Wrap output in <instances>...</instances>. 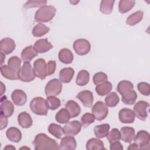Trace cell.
<instances>
[{"mask_svg":"<svg viewBox=\"0 0 150 150\" xmlns=\"http://www.w3.org/2000/svg\"><path fill=\"white\" fill-rule=\"evenodd\" d=\"M31 111L39 115H46L48 112V105L46 100L40 97L33 98L30 103Z\"/></svg>","mask_w":150,"mask_h":150,"instance_id":"4","label":"cell"},{"mask_svg":"<svg viewBox=\"0 0 150 150\" xmlns=\"http://www.w3.org/2000/svg\"><path fill=\"white\" fill-rule=\"evenodd\" d=\"M110 148L111 150H122L123 146L120 141H115L110 143Z\"/></svg>","mask_w":150,"mask_h":150,"instance_id":"47","label":"cell"},{"mask_svg":"<svg viewBox=\"0 0 150 150\" xmlns=\"http://www.w3.org/2000/svg\"><path fill=\"white\" fill-rule=\"evenodd\" d=\"M70 118V114L66 108H62L56 113L55 115V119L56 121L61 124L67 122Z\"/></svg>","mask_w":150,"mask_h":150,"instance_id":"38","label":"cell"},{"mask_svg":"<svg viewBox=\"0 0 150 150\" xmlns=\"http://www.w3.org/2000/svg\"><path fill=\"white\" fill-rule=\"evenodd\" d=\"M121 139L125 142L131 143L135 135V129L130 127H123L120 129Z\"/></svg>","mask_w":150,"mask_h":150,"instance_id":"20","label":"cell"},{"mask_svg":"<svg viewBox=\"0 0 150 150\" xmlns=\"http://www.w3.org/2000/svg\"><path fill=\"white\" fill-rule=\"evenodd\" d=\"M15 149H16V148H15L13 145H7L5 147H4V150H5V149H6V150L13 149V150H15Z\"/></svg>","mask_w":150,"mask_h":150,"instance_id":"51","label":"cell"},{"mask_svg":"<svg viewBox=\"0 0 150 150\" xmlns=\"http://www.w3.org/2000/svg\"><path fill=\"white\" fill-rule=\"evenodd\" d=\"M95 120V117L93 114L87 112L82 115L81 118V123L84 128H86L93 123Z\"/></svg>","mask_w":150,"mask_h":150,"instance_id":"40","label":"cell"},{"mask_svg":"<svg viewBox=\"0 0 150 150\" xmlns=\"http://www.w3.org/2000/svg\"><path fill=\"white\" fill-rule=\"evenodd\" d=\"M134 0H121L118 4V10L121 13L129 12L135 5Z\"/></svg>","mask_w":150,"mask_h":150,"instance_id":"34","label":"cell"},{"mask_svg":"<svg viewBox=\"0 0 150 150\" xmlns=\"http://www.w3.org/2000/svg\"><path fill=\"white\" fill-rule=\"evenodd\" d=\"M56 9L52 5L40 7L35 13V20L37 22L45 23L50 21L56 14Z\"/></svg>","mask_w":150,"mask_h":150,"instance_id":"3","label":"cell"},{"mask_svg":"<svg viewBox=\"0 0 150 150\" xmlns=\"http://www.w3.org/2000/svg\"><path fill=\"white\" fill-rule=\"evenodd\" d=\"M1 96H2L5 91V87L2 83V82H1Z\"/></svg>","mask_w":150,"mask_h":150,"instance_id":"50","label":"cell"},{"mask_svg":"<svg viewBox=\"0 0 150 150\" xmlns=\"http://www.w3.org/2000/svg\"><path fill=\"white\" fill-rule=\"evenodd\" d=\"M58 57L59 60L64 64L71 63L74 59L72 52L66 48H63L59 51Z\"/></svg>","mask_w":150,"mask_h":150,"instance_id":"27","label":"cell"},{"mask_svg":"<svg viewBox=\"0 0 150 150\" xmlns=\"http://www.w3.org/2000/svg\"><path fill=\"white\" fill-rule=\"evenodd\" d=\"M133 84L128 80H122L117 85V90L121 95V100L127 105L134 104L137 98V94L134 90Z\"/></svg>","mask_w":150,"mask_h":150,"instance_id":"1","label":"cell"},{"mask_svg":"<svg viewBox=\"0 0 150 150\" xmlns=\"http://www.w3.org/2000/svg\"><path fill=\"white\" fill-rule=\"evenodd\" d=\"M91 112L94 115L96 120L100 121L107 117L108 114V108L105 103L99 101L96 102L93 106Z\"/></svg>","mask_w":150,"mask_h":150,"instance_id":"7","label":"cell"},{"mask_svg":"<svg viewBox=\"0 0 150 150\" xmlns=\"http://www.w3.org/2000/svg\"><path fill=\"white\" fill-rule=\"evenodd\" d=\"M138 91L144 96H148L150 94V86L148 83L140 82L137 84Z\"/></svg>","mask_w":150,"mask_h":150,"instance_id":"45","label":"cell"},{"mask_svg":"<svg viewBox=\"0 0 150 150\" xmlns=\"http://www.w3.org/2000/svg\"><path fill=\"white\" fill-rule=\"evenodd\" d=\"M20 149H30V148L28 147H26V146H23V147H21L20 148Z\"/></svg>","mask_w":150,"mask_h":150,"instance_id":"54","label":"cell"},{"mask_svg":"<svg viewBox=\"0 0 150 150\" xmlns=\"http://www.w3.org/2000/svg\"><path fill=\"white\" fill-rule=\"evenodd\" d=\"M5 97H1V114L8 118L13 114L14 106L11 101L6 100V97L4 99Z\"/></svg>","mask_w":150,"mask_h":150,"instance_id":"14","label":"cell"},{"mask_svg":"<svg viewBox=\"0 0 150 150\" xmlns=\"http://www.w3.org/2000/svg\"><path fill=\"white\" fill-rule=\"evenodd\" d=\"M7 138L13 142L18 143L22 139V133L21 131L16 127H10L6 131Z\"/></svg>","mask_w":150,"mask_h":150,"instance_id":"26","label":"cell"},{"mask_svg":"<svg viewBox=\"0 0 150 150\" xmlns=\"http://www.w3.org/2000/svg\"><path fill=\"white\" fill-rule=\"evenodd\" d=\"M65 108L68 111L70 118L77 117L81 112L80 105L78 104V103L73 100L68 101L66 104Z\"/></svg>","mask_w":150,"mask_h":150,"instance_id":"25","label":"cell"},{"mask_svg":"<svg viewBox=\"0 0 150 150\" xmlns=\"http://www.w3.org/2000/svg\"><path fill=\"white\" fill-rule=\"evenodd\" d=\"M35 150L60 149L57 142L44 133L38 134L33 141Z\"/></svg>","mask_w":150,"mask_h":150,"instance_id":"2","label":"cell"},{"mask_svg":"<svg viewBox=\"0 0 150 150\" xmlns=\"http://www.w3.org/2000/svg\"><path fill=\"white\" fill-rule=\"evenodd\" d=\"M11 98L13 103L18 106L24 105L27 101L26 93L21 90H15L11 94Z\"/></svg>","mask_w":150,"mask_h":150,"instance_id":"19","label":"cell"},{"mask_svg":"<svg viewBox=\"0 0 150 150\" xmlns=\"http://www.w3.org/2000/svg\"><path fill=\"white\" fill-rule=\"evenodd\" d=\"M76 53L80 56H84L88 53L91 49L90 42L84 39H79L76 40L73 45Z\"/></svg>","mask_w":150,"mask_h":150,"instance_id":"10","label":"cell"},{"mask_svg":"<svg viewBox=\"0 0 150 150\" xmlns=\"http://www.w3.org/2000/svg\"><path fill=\"white\" fill-rule=\"evenodd\" d=\"M135 114L132 110L129 108H124L120 110L118 117L122 123L131 124L135 120Z\"/></svg>","mask_w":150,"mask_h":150,"instance_id":"15","label":"cell"},{"mask_svg":"<svg viewBox=\"0 0 150 150\" xmlns=\"http://www.w3.org/2000/svg\"><path fill=\"white\" fill-rule=\"evenodd\" d=\"M8 66L12 69L19 72L21 68V60L16 56H12L8 59Z\"/></svg>","mask_w":150,"mask_h":150,"instance_id":"39","label":"cell"},{"mask_svg":"<svg viewBox=\"0 0 150 150\" xmlns=\"http://www.w3.org/2000/svg\"><path fill=\"white\" fill-rule=\"evenodd\" d=\"M37 55L38 53L34 47L30 45L22 50L21 52V59L24 62H30Z\"/></svg>","mask_w":150,"mask_h":150,"instance_id":"22","label":"cell"},{"mask_svg":"<svg viewBox=\"0 0 150 150\" xmlns=\"http://www.w3.org/2000/svg\"><path fill=\"white\" fill-rule=\"evenodd\" d=\"M77 143L73 137L66 136L61 139L59 149L64 150H74L76 148Z\"/></svg>","mask_w":150,"mask_h":150,"instance_id":"18","label":"cell"},{"mask_svg":"<svg viewBox=\"0 0 150 150\" xmlns=\"http://www.w3.org/2000/svg\"><path fill=\"white\" fill-rule=\"evenodd\" d=\"M120 101V98L115 92H111L107 94L105 98V103L107 107H114Z\"/></svg>","mask_w":150,"mask_h":150,"instance_id":"37","label":"cell"},{"mask_svg":"<svg viewBox=\"0 0 150 150\" xmlns=\"http://www.w3.org/2000/svg\"><path fill=\"white\" fill-rule=\"evenodd\" d=\"M90 80V74L86 70H80L77 76L76 83L79 86H86Z\"/></svg>","mask_w":150,"mask_h":150,"instance_id":"32","label":"cell"},{"mask_svg":"<svg viewBox=\"0 0 150 150\" xmlns=\"http://www.w3.org/2000/svg\"><path fill=\"white\" fill-rule=\"evenodd\" d=\"M1 74L5 78L11 80H16L19 79L18 77V71H15L11 68H10L8 65L4 64L2 65L0 68Z\"/></svg>","mask_w":150,"mask_h":150,"instance_id":"21","label":"cell"},{"mask_svg":"<svg viewBox=\"0 0 150 150\" xmlns=\"http://www.w3.org/2000/svg\"><path fill=\"white\" fill-rule=\"evenodd\" d=\"M149 104L145 101L141 100L135 103L133 107V112L135 116L142 121H145L148 117L147 108Z\"/></svg>","mask_w":150,"mask_h":150,"instance_id":"8","label":"cell"},{"mask_svg":"<svg viewBox=\"0 0 150 150\" xmlns=\"http://www.w3.org/2000/svg\"><path fill=\"white\" fill-rule=\"evenodd\" d=\"M47 4V1L45 0H30L27 1L24 5L23 8H30L35 7H42Z\"/></svg>","mask_w":150,"mask_h":150,"instance_id":"43","label":"cell"},{"mask_svg":"<svg viewBox=\"0 0 150 150\" xmlns=\"http://www.w3.org/2000/svg\"><path fill=\"white\" fill-rule=\"evenodd\" d=\"M47 129L49 132L57 139H61L63 135L64 134L63 128H62L60 125L54 123L50 124L49 125Z\"/></svg>","mask_w":150,"mask_h":150,"instance_id":"33","label":"cell"},{"mask_svg":"<svg viewBox=\"0 0 150 150\" xmlns=\"http://www.w3.org/2000/svg\"><path fill=\"white\" fill-rule=\"evenodd\" d=\"M19 125L23 128H29L32 125V119L30 114L25 111L21 112L18 116Z\"/></svg>","mask_w":150,"mask_h":150,"instance_id":"23","label":"cell"},{"mask_svg":"<svg viewBox=\"0 0 150 150\" xmlns=\"http://www.w3.org/2000/svg\"><path fill=\"white\" fill-rule=\"evenodd\" d=\"M107 80H108L107 75L105 73L101 71L96 73L93 77V83L96 86L105 81H107Z\"/></svg>","mask_w":150,"mask_h":150,"instance_id":"44","label":"cell"},{"mask_svg":"<svg viewBox=\"0 0 150 150\" xmlns=\"http://www.w3.org/2000/svg\"><path fill=\"white\" fill-rule=\"evenodd\" d=\"M56 63L54 60H50L46 64V74L47 76L53 74L56 70Z\"/></svg>","mask_w":150,"mask_h":150,"instance_id":"46","label":"cell"},{"mask_svg":"<svg viewBox=\"0 0 150 150\" xmlns=\"http://www.w3.org/2000/svg\"><path fill=\"white\" fill-rule=\"evenodd\" d=\"M79 1H70V3H71L72 5H76Z\"/></svg>","mask_w":150,"mask_h":150,"instance_id":"53","label":"cell"},{"mask_svg":"<svg viewBox=\"0 0 150 150\" xmlns=\"http://www.w3.org/2000/svg\"><path fill=\"white\" fill-rule=\"evenodd\" d=\"M33 71L36 77L40 80H44L47 76L46 63L43 59L40 58L33 63Z\"/></svg>","mask_w":150,"mask_h":150,"instance_id":"11","label":"cell"},{"mask_svg":"<svg viewBox=\"0 0 150 150\" xmlns=\"http://www.w3.org/2000/svg\"><path fill=\"white\" fill-rule=\"evenodd\" d=\"M50 30V28L43 23H38L32 29V35L35 37H41L44 36Z\"/></svg>","mask_w":150,"mask_h":150,"instance_id":"36","label":"cell"},{"mask_svg":"<svg viewBox=\"0 0 150 150\" xmlns=\"http://www.w3.org/2000/svg\"><path fill=\"white\" fill-rule=\"evenodd\" d=\"M144 12L142 11H138L128 16L127 19L126 23L129 26H134L141 22L143 18Z\"/></svg>","mask_w":150,"mask_h":150,"instance_id":"31","label":"cell"},{"mask_svg":"<svg viewBox=\"0 0 150 150\" xmlns=\"http://www.w3.org/2000/svg\"><path fill=\"white\" fill-rule=\"evenodd\" d=\"M16 47L15 41L9 38H5L0 42V50L4 54L11 53Z\"/></svg>","mask_w":150,"mask_h":150,"instance_id":"16","label":"cell"},{"mask_svg":"<svg viewBox=\"0 0 150 150\" xmlns=\"http://www.w3.org/2000/svg\"><path fill=\"white\" fill-rule=\"evenodd\" d=\"M112 88V86L111 82L108 81H105L96 86V91L99 96H104L108 94L111 91Z\"/></svg>","mask_w":150,"mask_h":150,"instance_id":"30","label":"cell"},{"mask_svg":"<svg viewBox=\"0 0 150 150\" xmlns=\"http://www.w3.org/2000/svg\"><path fill=\"white\" fill-rule=\"evenodd\" d=\"M127 149H128V150H132V149L136 150V149H139V147L137 144L134 142L133 144H130Z\"/></svg>","mask_w":150,"mask_h":150,"instance_id":"49","label":"cell"},{"mask_svg":"<svg viewBox=\"0 0 150 150\" xmlns=\"http://www.w3.org/2000/svg\"><path fill=\"white\" fill-rule=\"evenodd\" d=\"M134 142L137 144L139 149H149L150 136L149 133L144 130L139 131L133 139Z\"/></svg>","mask_w":150,"mask_h":150,"instance_id":"9","label":"cell"},{"mask_svg":"<svg viewBox=\"0 0 150 150\" xmlns=\"http://www.w3.org/2000/svg\"><path fill=\"white\" fill-rule=\"evenodd\" d=\"M107 138L110 143L119 141L121 139L120 131L117 128H113L110 131L107 136Z\"/></svg>","mask_w":150,"mask_h":150,"instance_id":"42","label":"cell"},{"mask_svg":"<svg viewBox=\"0 0 150 150\" xmlns=\"http://www.w3.org/2000/svg\"><path fill=\"white\" fill-rule=\"evenodd\" d=\"M78 98L86 107L90 108L92 107L93 104V93L89 90H83L79 92L77 96Z\"/></svg>","mask_w":150,"mask_h":150,"instance_id":"13","label":"cell"},{"mask_svg":"<svg viewBox=\"0 0 150 150\" xmlns=\"http://www.w3.org/2000/svg\"><path fill=\"white\" fill-rule=\"evenodd\" d=\"M19 79L23 82H30L35 80L36 76L30 62H24L18 73Z\"/></svg>","mask_w":150,"mask_h":150,"instance_id":"5","label":"cell"},{"mask_svg":"<svg viewBox=\"0 0 150 150\" xmlns=\"http://www.w3.org/2000/svg\"><path fill=\"white\" fill-rule=\"evenodd\" d=\"M62 84L60 80L53 79L50 80L45 86V92L46 97L56 96L62 92Z\"/></svg>","mask_w":150,"mask_h":150,"instance_id":"6","label":"cell"},{"mask_svg":"<svg viewBox=\"0 0 150 150\" xmlns=\"http://www.w3.org/2000/svg\"><path fill=\"white\" fill-rule=\"evenodd\" d=\"M49 109L55 110L60 106V100L55 96H49L46 99Z\"/></svg>","mask_w":150,"mask_h":150,"instance_id":"41","label":"cell"},{"mask_svg":"<svg viewBox=\"0 0 150 150\" xmlns=\"http://www.w3.org/2000/svg\"><path fill=\"white\" fill-rule=\"evenodd\" d=\"M1 127L0 129L1 130H2L3 129L5 128L8 125V117L1 114Z\"/></svg>","mask_w":150,"mask_h":150,"instance_id":"48","label":"cell"},{"mask_svg":"<svg viewBox=\"0 0 150 150\" xmlns=\"http://www.w3.org/2000/svg\"><path fill=\"white\" fill-rule=\"evenodd\" d=\"M115 1L114 0H103L101 1L100 5V11L101 13L109 15L110 14L113 9V6Z\"/></svg>","mask_w":150,"mask_h":150,"instance_id":"35","label":"cell"},{"mask_svg":"<svg viewBox=\"0 0 150 150\" xmlns=\"http://www.w3.org/2000/svg\"><path fill=\"white\" fill-rule=\"evenodd\" d=\"M86 149L87 150L105 149L103 142L97 138H92L87 141L86 143Z\"/></svg>","mask_w":150,"mask_h":150,"instance_id":"29","label":"cell"},{"mask_svg":"<svg viewBox=\"0 0 150 150\" xmlns=\"http://www.w3.org/2000/svg\"><path fill=\"white\" fill-rule=\"evenodd\" d=\"M110 125L108 124H103L96 125L94 128V132L96 137L98 138H103L107 136Z\"/></svg>","mask_w":150,"mask_h":150,"instance_id":"28","label":"cell"},{"mask_svg":"<svg viewBox=\"0 0 150 150\" xmlns=\"http://www.w3.org/2000/svg\"><path fill=\"white\" fill-rule=\"evenodd\" d=\"M74 71L71 67H65L59 72V80L64 83H70L74 76Z\"/></svg>","mask_w":150,"mask_h":150,"instance_id":"24","label":"cell"},{"mask_svg":"<svg viewBox=\"0 0 150 150\" xmlns=\"http://www.w3.org/2000/svg\"><path fill=\"white\" fill-rule=\"evenodd\" d=\"M1 65L2 66V63H4V60H5V54L3 53V52H1Z\"/></svg>","mask_w":150,"mask_h":150,"instance_id":"52","label":"cell"},{"mask_svg":"<svg viewBox=\"0 0 150 150\" xmlns=\"http://www.w3.org/2000/svg\"><path fill=\"white\" fill-rule=\"evenodd\" d=\"M81 129V124L77 120L68 121L63 127L64 134L66 135L74 137L78 134Z\"/></svg>","mask_w":150,"mask_h":150,"instance_id":"12","label":"cell"},{"mask_svg":"<svg viewBox=\"0 0 150 150\" xmlns=\"http://www.w3.org/2000/svg\"><path fill=\"white\" fill-rule=\"evenodd\" d=\"M33 47L38 53H44L50 50L53 45L47 39H40L35 43Z\"/></svg>","mask_w":150,"mask_h":150,"instance_id":"17","label":"cell"}]
</instances>
